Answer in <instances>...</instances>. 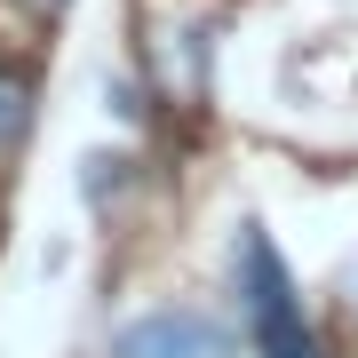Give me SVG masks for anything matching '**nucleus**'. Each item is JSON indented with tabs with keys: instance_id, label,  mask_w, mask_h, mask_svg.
Masks as SVG:
<instances>
[{
	"instance_id": "f257e3e1",
	"label": "nucleus",
	"mask_w": 358,
	"mask_h": 358,
	"mask_svg": "<svg viewBox=\"0 0 358 358\" xmlns=\"http://www.w3.org/2000/svg\"><path fill=\"white\" fill-rule=\"evenodd\" d=\"M231 271H239V303H247V334H255V358H319V334L303 319V294H294L279 247H271L263 223L239 231L231 247Z\"/></svg>"
},
{
	"instance_id": "f03ea898",
	"label": "nucleus",
	"mask_w": 358,
	"mask_h": 358,
	"mask_svg": "<svg viewBox=\"0 0 358 358\" xmlns=\"http://www.w3.org/2000/svg\"><path fill=\"white\" fill-rule=\"evenodd\" d=\"M103 358H239V343L207 310H143L103 343Z\"/></svg>"
},
{
	"instance_id": "7ed1b4c3",
	"label": "nucleus",
	"mask_w": 358,
	"mask_h": 358,
	"mask_svg": "<svg viewBox=\"0 0 358 358\" xmlns=\"http://www.w3.org/2000/svg\"><path fill=\"white\" fill-rule=\"evenodd\" d=\"M24 136H32V72L0 48V159H8Z\"/></svg>"
},
{
	"instance_id": "20e7f679",
	"label": "nucleus",
	"mask_w": 358,
	"mask_h": 358,
	"mask_svg": "<svg viewBox=\"0 0 358 358\" xmlns=\"http://www.w3.org/2000/svg\"><path fill=\"white\" fill-rule=\"evenodd\" d=\"M64 8H72V0H24V16H40V24H56Z\"/></svg>"
}]
</instances>
